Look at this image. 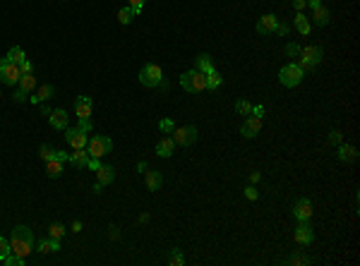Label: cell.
I'll list each match as a JSON object with an SVG mask.
<instances>
[{
	"label": "cell",
	"mask_w": 360,
	"mask_h": 266,
	"mask_svg": "<svg viewBox=\"0 0 360 266\" xmlns=\"http://www.w3.org/2000/svg\"><path fill=\"white\" fill-rule=\"evenodd\" d=\"M10 247H12V254L27 259L29 254L34 252V233L29 230L27 226H17L12 230V235H10Z\"/></svg>",
	"instance_id": "cell-1"
},
{
	"label": "cell",
	"mask_w": 360,
	"mask_h": 266,
	"mask_svg": "<svg viewBox=\"0 0 360 266\" xmlns=\"http://www.w3.org/2000/svg\"><path fill=\"white\" fill-rule=\"evenodd\" d=\"M180 87L185 89L188 94H202L207 91V75L199 70H190L180 75Z\"/></svg>",
	"instance_id": "cell-2"
},
{
	"label": "cell",
	"mask_w": 360,
	"mask_h": 266,
	"mask_svg": "<svg viewBox=\"0 0 360 266\" xmlns=\"http://www.w3.org/2000/svg\"><path fill=\"white\" fill-rule=\"evenodd\" d=\"M303 77H305V70L298 65V62H288V65H283L281 72H278V82H281L283 87H288V89L298 87V84L303 82Z\"/></svg>",
	"instance_id": "cell-3"
},
{
	"label": "cell",
	"mask_w": 360,
	"mask_h": 266,
	"mask_svg": "<svg viewBox=\"0 0 360 266\" xmlns=\"http://www.w3.org/2000/svg\"><path fill=\"white\" fill-rule=\"evenodd\" d=\"M139 82H142V87H149V89L161 87V84H164V70H161L159 65L149 62V65L142 67V72H139Z\"/></svg>",
	"instance_id": "cell-4"
},
{
	"label": "cell",
	"mask_w": 360,
	"mask_h": 266,
	"mask_svg": "<svg viewBox=\"0 0 360 266\" xmlns=\"http://www.w3.org/2000/svg\"><path fill=\"white\" fill-rule=\"evenodd\" d=\"M322 58H324V51L319 46H305L298 53V65L303 70H312V67H317L322 62Z\"/></svg>",
	"instance_id": "cell-5"
},
{
	"label": "cell",
	"mask_w": 360,
	"mask_h": 266,
	"mask_svg": "<svg viewBox=\"0 0 360 266\" xmlns=\"http://www.w3.org/2000/svg\"><path fill=\"white\" fill-rule=\"evenodd\" d=\"M86 151H89L91 158H101V156H106V153L113 151V142L108 137H104V134H94V137L86 142Z\"/></svg>",
	"instance_id": "cell-6"
},
{
	"label": "cell",
	"mask_w": 360,
	"mask_h": 266,
	"mask_svg": "<svg viewBox=\"0 0 360 266\" xmlns=\"http://www.w3.org/2000/svg\"><path fill=\"white\" fill-rule=\"evenodd\" d=\"M20 77H22V72H20V65H15V62H10L7 58L0 60V82L2 84H17L20 82Z\"/></svg>",
	"instance_id": "cell-7"
},
{
	"label": "cell",
	"mask_w": 360,
	"mask_h": 266,
	"mask_svg": "<svg viewBox=\"0 0 360 266\" xmlns=\"http://www.w3.org/2000/svg\"><path fill=\"white\" fill-rule=\"evenodd\" d=\"M170 139L175 142V147H190V144H194V142H197V127H194V125L175 127Z\"/></svg>",
	"instance_id": "cell-8"
},
{
	"label": "cell",
	"mask_w": 360,
	"mask_h": 266,
	"mask_svg": "<svg viewBox=\"0 0 360 266\" xmlns=\"http://www.w3.org/2000/svg\"><path fill=\"white\" fill-rule=\"evenodd\" d=\"M293 237H296V242H298L300 247H307V245H312L315 235H312V226H310V221H298V228H296Z\"/></svg>",
	"instance_id": "cell-9"
},
{
	"label": "cell",
	"mask_w": 360,
	"mask_h": 266,
	"mask_svg": "<svg viewBox=\"0 0 360 266\" xmlns=\"http://www.w3.org/2000/svg\"><path fill=\"white\" fill-rule=\"evenodd\" d=\"M86 134H89V132H84L80 127H72V130L65 132V139H67V144L72 149H86V142H89Z\"/></svg>",
	"instance_id": "cell-10"
},
{
	"label": "cell",
	"mask_w": 360,
	"mask_h": 266,
	"mask_svg": "<svg viewBox=\"0 0 360 266\" xmlns=\"http://www.w3.org/2000/svg\"><path fill=\"white\" fill-rule=\"evenodd\" d=\"M259 130H262V118H257V115H248V120L240 125V134H243V137H248V139L257 137V134H259Z\"/></svg>",
	"instance_id": "cell-11"
},
{
	"label": "cell",
	"mask_w": 360,
	"mask_h": 266,
	"mask_svg": "<svg viewBox=\"0 0 360 266\" xmlns=\"http://www.w3.org/2000/svg\"><path fill=\"white\" fill-rule=\"evenodd\" d=\"M91 108H94V103H91V98H89V96H77V101H75V113H77V120H89V118H91Z\"/></svg>",
	"instance_id": "cell-12"
},
{
	"label": "cell",
	"mask_w": 360,
	"mask_h": 266,
	"mask_svg": "<svg viewBox=\"0 0 360 266\" xmlns=\"http://www.w3.org/2000/svg\"><path fill=\"white\" fill-rule=\"evenodd\" d=\"M293 216H296L298 221H310V218H312V202H310L307 197L298 199L296 207H293Z\"/></svg>",
	"instance_id": "cell-13"
},
{
	"label": "cell",
	"mask_w": 360,
	"mask_h": 266,
	"mask_svg": "<svg viewBox=\"0 0 360 266\" xmlns=\"http://www.w3.org/2000/svg\"><path fill=\"white\" fill-rule=\"evenodd\" d=\"M276 24H278V19L274 17V15H264V17H259V19H257V34H262V36L274 34Z\"/></svg>",
	"instance_id": "cell-14"
},
{
	"label": "cell",
	"mask_w": 360,
	"mask_h": 266,
	"mask_svg": "<svg viewBox=\"0 0 360 266\" xmlns=\"http://www.w3.org/2000/svg\"><path fill=\"white\" fill-rule=\"evenodd\" d=\"M53 96H56V87H53V84H41L29 101H31V103H43V101H48V98H53Z\"/></svg>",
	"instance_id": "cell-15"
},
{
	"label": "cell",
	"mask_w": 360,
	"mask_h": 266,
	"mask_svg": "<svg viewBox=\"0 0 360 266\" xmlns=\"http://www.w3.org/2000/svg\"><path fill=\"white\" fill-rule=\"evenodd\" d=\"M94 173H96V182H99L101 187L111 185L113 180H115V168H113V166H104V163H101V168L94 171Z\"/></svg>",
	"instance_id": "cell-16"
},
{
	"label": "cell",
	"mask_w": 360,
	"mask_h": 266,
	"mask_svg": "<svg viewBox=\"0 0 360 266\" xmlns=\"http://www.w3.org/2000/svg\"><path fill=\"white\" fill-rule=\"evenodd\" d=\"M161 182H164V177L159 171H144V185H147L149 192H156L161 187Z\"/></svg>",
	"instance_id": "cell-17"
},
{
	"label": "cell",
	"mask_w": 360,
	"mask_h": 266,
	"mask_svg": "<svg viewBox=\"0 0 360 266\" xmlns=\"http://www.w3.org/2000/svg\"><path fill=\"white\" fill-rule=\"evenodd\" d=\"M48 122H51L56 130H67V113H65L63 108L51 111V113H48Z\"/></svg>",
	"instance_id": "cell-18"
},
{
	"label": "cell",
	"mask_w": 360,
	"mask_h": 266,
	"mask_svg": "<svg viewBox=\"0 0 360 266\" xmlns=\"http://www.w3.org/2000/svg\"><path fill=\"white\" fill-rule=\"evenodd\" d=\"M194 70H199V72H204V75H209V72H214L216 67H214V58L209 56V53H199L197 56V67Z\"/></svg>",
	"instance_id": "cell-19"
},
{
	"label": "cell",
	"mask_w": 360,
	"mask_h": 266,
	"mask_svg": "<svg viewBox=\"0 0 360 266\" xmlns=\"http://www.w3.org/2000/svg\"><path fill=\"white\" fill-rule=\"evenodd\" d=\"M315 10V15H312V19H315V24L317 27H327L329 24V10H327V5H317V7H312Z\"/></svg>",
	"instance_id": "cell-20"
},
{
	"label": "cell",
	"mask_w": 360,
	"mask_h": 266,
	"mask_svg": "<svg viewBox=\"0 0 360 266\" xmlns=\"http://www.w3.org/2000/svg\"><path fill=\"white\" fill-rule=\"evenodd\" d=\"M89 158H91V156H89L86 149H75V153H70L67 161H70L72 166H77V168H84V166L89 163Z\"/></svg>",
	"instance_id": "cell-21"
},
{
	"label": "cell",
	"mask_w": 360,
	"mask_h": 266,
	"mask_svg": "<svg viewBox=\"0 0 360 266\" xmlns=\"http://www.w3.org/2000/svg\"><path fill=\"white\" fill-rule=\"evenodd\" d=\"M173 149H175V142H173L170 137H164V139L156 144V153H159L161 158H168V156H173Z\"/></svg>",
	"instance_id": "cell-22"
},
{
	"label": "cell",
	"mask_w": 360,
	"mask_h": 266,
	"mask_svg": "<svg viewBox=\"0 0 360 266\" xmlns=\"http://www.w3.org/2000/svg\"><path fill=\"white\" fill-rule=\"evenodd\" d=\"M356 158H358V151H356V147H351V144H341V147H339V161L351 163V161H356Z\"/></svg>",
	"instance_id": "cell-23"
},
{
	"label": "cell",
	"mask_w": 360,
	"mask_h": 266,
	"mask_svg": "<svg viewBox=\"0 0 360 266\" xmlns=\"http://www.w3.org/2000/svg\"><path fill=\"white\" fill-rule=\"evenodd\" d=\"M46 173L48 177H60L63 175V161H58V158H51V161H46Z\"/></svg>",
	"instance_id": "cell-24"
},
{
	"label": "cell",
	"mask_w": 360,
	"mask_h": 266,
	"mask_svg": "<svg viewBox=\"0 0 360 266\" xmlns=\"http://www.w3.org/2000/svg\"><path fill=\"white\" fill-rule=\"evenodd\" d=\"M296 29L300 31L303 36H307V34L312 31V22H310V19L305 17L303 12H298V15H296Z\"/></svg>",
	"instance_id": "cell-25"
},
{
	"label": "cell",
	"mask_w": 360,
	"mask_h": 266,
	"mask_svg": "<svg viewBox=\"0 0 360 266\" xmlns=\"http://www.w3.org/2000/svg\"><path fill=\"white\" fill-rule=\"evenodd\" d=\"M17 84H20V89H22V91L31 94V91L36 89V77H34V72H29V75H22Z\"/></svg>",
	"instance_id": "cell-26"
},
{
	"label": "cell",
	"mask_w": 360,
	"mask_h": 266,
	"mask_svg": "<svg viewBox=\"0 0 360 266\" xmlns=\"http://www.w3.org/2000/svg\"><path fill=\"white\" fill-rule=\"evenodd\" d=\"M58 249H60V240L48 237V240H41V242H39V252H43V254H48V252H58Z\"/></svg>",
	"instance_id": "cell-27"
},
{
	"label": "cell",
	"mask_w": 360,
	"mask_h": 266,
	"mask_svg": "<svg viewBox=\"0 0 360 266\" xmlns=\"http://www.w3.org/2000/svg\"><path fill=\"white\" fill-rule=\"evenodd\" d=\"M5 58L10 60V62H15V65H20V62L27 60V56H24V51H22L20 46H15V48H10V53H7Z\"/></svg>",
	"instance_id": "cell-28"
},
{
	"label": "cell",
	"mask_w": 360,
	"mask_h": 266,
	"mask_svg": "<svg viewBox=\"0 0 360 266\" xmlns=\"http://www.w3.org/2000/svg\"><path fill=\"white\" fill-rule=\"evenodd\" d=\"M221 84H223V77L219 75V72H216V70L207 75V89H219Z\"/></svg>",
	"instance_id": "cell-29"
},
{
	"label": "cell",
	"mask_w": 360,
	"mask_h": 266,
	"mask_svg": "<svg viewBox=\"0 0 360 266\" xmlns=\"http://www.w3.org/2000/svg\"><path fill=\"white\" fill-rule=\"evenodd\" d=\"M118 19H120V24H130V22L135 19V12H132V7H123V10L118 12Z\"/></svg>",
	"instance_id": "cell-30"
},
{
	"label": "cell",
	"mask_w": 360,
	"mask_h": 266,
	"mask_svg": "<svg viewBox=\"0 0 360 266\" xmlns=\"http://www.w3.org/2000/svg\"><path fill=\"white\" fill-rule=\"evenodd\" d=\"M39 158H41V161H51V158H56V149L48 147V144H43V147L39 149Z\"/></svg>",
	"instance_id": "cell-31"
},
{
	"label": "cell",
	"mask_w": 360,
	"mask_h": 266,
	"mask_svg": "<svg viewBox=\"0 0 360 266\" xmlns=\"http://www.w3.org/2000/svg\"><path fill=\"white\" fill-rule=\"evenodd\" d=\"M168 264H170V266H183V264H185V257L180 254V249H173V252H170Z\"/></svg>",
	"instance_id": "cell-32"
},
{
	"label": "cell",
	"mask_w": 360,
	"mask_h": 266,
	"mask_svg": "<svg viewBox=\"0 0 360 266\" xmlns=\"http://www.w3.org/2000/svg\"><path fill=\"white\" fill-rule=\"evenodd\" d=\"M7 254H12V247H10V242H7L5 237L0 235V262H5Z\"/></svg>",
	"instance_id": "cell-33"
},
{
	"label": "cell",
	"mask_w": 360,
	"mask_h": 266,
	"mask_svg": "<svg viewBox=\"0 0 360 266\" xmlns=\"http://www.w3.org/2000/svg\"><path fill=\"white\" fill-rule=\"evenodd\" d=\"M235 111H238L240 115H250V113H252V103H250V101H238V103H235Z\"/></svg>",
	"instance_id": "cell-34"
},
{
	"label": "cell",
	"mask_w": 360,
	"mask_h": 266,
	"mask_svg": "<svg viewBox=\"0 0 360 266\" xmlns=\"http://www.w3.org/2000/svg\"><path fill=\"white\" fill-rule=\"evenodd\" d=\"M48 235L53 237V240H60V237L65 235V228H63L60 223H53V226L48 228Z\"/></svg>",
	"instance_id": "cell-35"
},
{
	"label": "cell",
	"mask_w": 360,
	"mask_h": 266,
	"mask_svg": "<svg viewBox=\"0 0 360 266\" xmlns=\"http://www.w3.org/2000/svg\"><path fill=\"white\" fill-rule=\"evenodd\" d=\"M298 53H300V46L298 43H288L286 46V56L288 58H298Z\"/></svg>",
	"instance_id": "cell-36"
},
{
	"label": "cell",
	"mask_w": 360,
	"mask_h": 266,
	"mask_svg": "<svg viewBox=\"0 0 360 266\" xmlns=\"http://www.w3.org/2000/svg\"><path fill=\"white\" fill-rule=\"evenodd\" d=\"M144 2H147V0H130V7H132V12H135V17H137L139 12H142V7H144Z\"/></svg>",
	"instance_id": "cell-37"
},
{
	"label": "cell",
	"mask_w": 360,
	"mask_h": 266,
	"mask_svg": "<svg viewBox=\"0 0 360 266\" xmlns=\"http://www.w3.org/2000/svg\"><path fill=\"white\" fill-rule=\"evenodd\" d=\"M159 130H161V132H173V120L164 118L161 122H159Z\"/></svg>",
	"instance_id": "cell-38"
},
{
	"label": "cell",
	"mask_w": 360,
	"mask_h": 266,
	"mask_svg": "<svg viewBox=\"0 0 360 266\" xmlns=\"http://www.w3.org/2000/svg\"><path fill=\"white\" fill-rule=\"evenodd\" d=\"M327 142H329V144H339V142H341V132H339V130H332L329 137H327Z\"/></svg>",
	"instance_id": "cell-39"
},
{
	"label": "cell",
	"mask_w": 360,
	"mask_h": 266,
	"mask_svg": "<svg viewBox=\"0 0 360 266\" xmlns=\"http://www.w3.org/2000/svg\"><path fill=\"white\" fill-rule=\"evenodd\" d=\"M259 197V192L254 190V187H245V199H250V202H254Z\"/></svg>",
	"instance_id": "cell-40"
},
{
	"label": "cell",
	"mask_w": 360,
	"mask_h": 266,
	"mask_svg": "<svg viewBox=\"0 0 360 266\" xmlns=\"http://www.w3.org/2000/svg\"><path fill=\"white\" fill-rule=\"evenodd\" d=\"M20 72H22V75H29V72H34V65H31L29 60H24V62H20Z\"/></svg>",
	"instance_id": "cell-41"
},
{
	"label": "cell",
	"mask_w": 360,
	"mask_h": 266,
	"mask_svg": "<svg viewBox=\"0 0 360 266\" xmlns=\"http://www.w3.org/2000/svg\"><path fill=\"white\" fill-rule=\"evenodd\" d=\"M274 34H278V36H288V24L278 22V24H276V29H274Z\"/></svg>",
	"instance_id": "cell-42"
},
{
	"label": "cell",
	"mask_w": 360,
	"mask_h": 266,
	"mask_svg": "<svg viewBox=\"0 0 360 266\" xmlns=\"http://www.w3.org/2000/svg\"><path fill=\"white\" fill-rule=\"evenodd\" d=\"M27 91H22V89H20V91H15V96H12V98H15V101H17V103H24V101H27Z\"/></svg>",
	"instance_id": "cell-43"
},
{
	"label": "cell",
	"mask_w": 360,
	"mask_h": 266,
	"mask_svg": "<svg viewBox=\"0 0 360 266\" xmlns=\"http://www.w3.org/2000/svg\"><path fill=\"white\" fill-rule=\"evenodd\" d=\"M310 259L307 257H303V254H296V257H291V264H307Z\"/></svg>",
	"instance_id": "cell-44"
},
{
	"label": "cell",
	"mask_w": 360,
	"mask_h": 266,
	"mask_svg": "<svg viewBox=\"0 0 360 266\" xmlns=\"http://www.w3.org/2000/svg\"><path fill=\"white\" fill-rule=\"evenodd\" d=\"M86 168H91V171H99V168H101V161H99V158H89Z\"/></svg>",
	"instance_id": "cell-45"
},
{
	"label": "cell",
	"mask_w": 360,
	"mask_h": 266,
	"mask_svg": "<svg viewBox=\"0 0 360 266\" xmlns=\"http://www.w3.org/2000/svg\"><path fill=\"white\" fill-rule=\"evenodd\" d=\"M77 127L84 130V132H91V122H89V120H80V122H77Z\"/></svg>",
	"instance_id": "cell-46"
},
{
	"label": "cell",
	"mask_w": 360,
	"mask_h": 266,
	"mask_svg": "<svg viewBox=\"0 0 360 266\" xmlns=\"http://www.w3.org/2000/svg\"><path fill=\"white\" fill-rule=\"evenodd\" d=\"M293 7H296L298 12H303L305 7H307V2H305V0H293Z\"/></svg>",
	"instance_id": "cell-47"
},
{
	"label": "cell",
	"mask_w": 360,
	"mask_h": 266,
	"mask_svg": "<svg viewBox=\"0 0 360 266\" xmlns=\"http://www.w3.org/2000/svg\"><path fill=\"white\" fill-rule=\"evenodd\" d=\"M252 115L262 118V115H264V106H252Z\"/></svg>",
	"instance_id": "cell-48"
},
{
	"label": "cell",
	"mask_w": 360,
	"mask_h": 266,
	"mask_svg": "<svg viewBox=\"0 0 360 266\" xmlns=\"http://www.w3.org/2000/svg\"><path fill=\"white\" fill-rule=\"evenodd\" d=\"M108 237H111V240H118V237H120V230H118L115 226H111V228H108Z\"/></svg>",
	"instance_id": "cell-49"
},
{
	"label": "cell",
	"mask_w": 360,
	"mask_h": 266,
	"mask_svg": "<svg viewBox=\"0 0 360 266\" xmlns=\"http://www.w3.org/2000/svg\"><path fill=\"white\" fill-rule=\"evenodd\" d=\"M72 230L80 233V230H82V221H75V223H72Z\"/></svg>",
	"instance_id": "cell-50"
},
{
	"label": "cell",
	"mask_w": 360,
	"mask_h": 266,
	"mask_svg": "<svg viewBox=\"0 0 360 266\" xmlns=\"http://www.w3.org/2000/svg\"><path fill=\"white\" fill-rule=\"evenodd\" d=\"M259 173H257V171H254V173H250V182H259Z\"/></svg>",
	"instance_id": "cell-51"
},
{
	"label": "cell",
	"mask_w": 360,
	"mask_h": 266,
	"mask_svg": "<svg viewBox=\"0 0 360 266\" xmlns=\"http://www.w3.org/2000/svg\"><path fill=\"white\" fill-rule=\"evenodd\" d=\"M310 7H317V5H322V0H305Z\"/></svg>",
	"instance_id": "cell-52"
},
{
	"label": "cell",
	"mask_w": 360,
	"mask_h": 266,
	"mask_svg": "<svg viewBox=\"0 0 360 266\" xmlns=\"http://www.w3.org/2000/svg\"><path fill=\"white\" fill-rule=\"evenodd\" d=\"M137 171H139V173H144V171H147V163H144V161H139V163H137Z\"/></svg>",
	"instance_id": "cell-53"
}]
</instances>
